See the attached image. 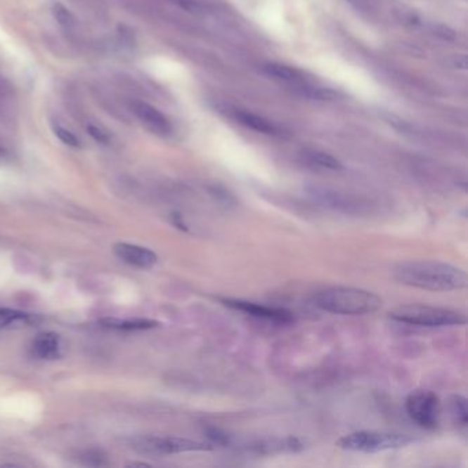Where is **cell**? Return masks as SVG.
Masks as SVG:
<instances>
[{
    "label": "cell",
    "instance_id": "cell-1",
    "mask_svg": "<svg viewBox=\"0 0 468 468\" xmlns=\"http://www.w3.org/2000/svg\"><path fill=\"white\" fill-rule=\"evenodd\" d=\"M394 279L405 286L429 292H455L467 287V273L450 264L416 260L398 264Z\"/></svg>",
    "mask_w": 468,
    "mask_h": 468
},
{
    "label": "cell",
    "instance_id": "cell-2",
    "mask_svg": "<svg viewBox=\"0 0 468 468\" xmlns=\"http://www.w3.org/2000/svg\"><path fill=\"white\" fill-rule=\"evenodd\" d=\"M313 305L324 312L334 315H365L381 309L382 299L377 294L354 289L335 286L328 287L313 295Z\"/></svg>",
    "mask_w": 468,
    "mask_h": 468
},
{
    "label": "cell",
    "instance_id": "cell-3",
    "mask_svg": "<svg viewBox=\"0 0 468 468\" xmlns=\"http://www.w3.org/2000/svg\"><path fill=\"white\" fill-rule=\"evenodd\" d=\"M389 318L394 322L417 327H449L462 325L467 322L466 316L457 311L419 304L401 305L390 311Z\"/></svg>",
    "mask_w": 468,
    "mask_h": 468
},
{
    "label": "cell",
    "instance_id": "cell-4",
    "mask_svg": "<svg viewBox=\"0 0 468 468\" xmlns=\"http://www.w3.org/2000/svg\"><path fill=\"white\" fill-rule=\"evenodd\" d=\"M413 442L410 436L383 431H356L338 439L337 445L341 449L363 453H377L390 449L404 448Z\"/></svg>",
    "mask_w": 468,
    "mask_h": 468
},
{
    "label": "cell",
    "instance_id": "cell-5",
    "mask_svg": "<svg viewBox=\"0 0 468 468\" xmlns=\"http://www.w3.org/2000/svg\"><path fill=\"white\" fill-rule=\"evenodd\" d=\"M405 408L410 419L420 427L434 430L439 424L441 401L431 390H415L407 397Z\"/></svg>",
    "mask_w": 468,
    "mask_h": 468
},
{
    "label": "cell",
    "instance_id": "cell-6",
    "mask_svg": "<svg viewBox=\"0 0 468 468\" xmlns=\"http://www.w3.org/2000/svg\"><path fill=\"white\" fill-rule=\"evenodd\" d=\"M134 448L136 450L145 453L155 455H172L183 452H197V450H209L212 445L202 443L191 439L177 438V437H142L134 441Z\"/></svg>",
    "mask_w": 468,
    "mask_h": 468
},
{
    "label": "cell",
    "instance_id": "cell-7",
    "mask_svg": "<svg viewBox=\"0 0 468 468\" xmlns=\"http://www.w3.org/2000/svg\"><path fill=\"white\" fill-rule=\"evenodd\" d=\"M221 302L235 311L243 312L246 315H250L257 319H264L268 322L273 323H290L293 322V313L285 308H275V306H266L263 304L245 301V299H236V298H224Z\"/></svg>",
    "mask_w": 468,
    "mask_h": 468
},
{
    "label": "cell",
    "instance_id": "cell-8",
    "mask_svg": "<svg viewBox=\"0 0 468 468\" xmlns=\"http://www.w3.org/2000/svg\"><path fill=\"white\" fill-rule=\"evenodd\" d=\"M113 252L124 263L129 264V265L141 268V269H148V268L154 266L158 261V257L152 250L143 247V246L126 243V242L116 243L113 247Z\"/></svg>",
    "mask_w": 468,
    "mask_h": 468
},
{
    "label": "cell",
    "instance_id": "cell-9",
    "mask_svg": "<svg viewBox=\"0 0 468 468\" xmlns=\"http://www.w3.org/2000/svg\"><path fill=\"white\" fill-rule=\"evenodd\" d=\"M134 112L148 129L158 135H169L172 131L169 119L165 117L158 109L145 102H136L134 105Z\"/></svg>",
    "mask_w": 468,
    "mask_h": 468
},
{
    "label": "cell",
    "instance_id": "cell-10",
    "mask_svg": "<svg viewBox=\"0 0 468 468\" xmlns=\"http://www.w3.org/2000/svg\"><path fill=\"white\" fill-rule=\"evenodd\" d=\"M32 354L40 360H54L59 357L60 341L56 332H40L32 342Z\"/></svg>",
    "mask_w": 468,
    "mask_h": 468
},
{
    "label": "cell",
    "instance_id": "cell-11",
    "mask_svg": "<svg viewBox=\"0 0 468 468\" xmlns=\"http://www.w3.org/2000/svg\"><path fill=\"white\" fill-rule=\"evenodd\" d=\"M305 448V443L295 437L286 438H272L260 441L250 446L252 450L263 455L269 453H280V452H299Z\"/></svg>",
    "mask_w": 468,
    "mask_h": 468
},
{
    "label": "cell",
    "instance_id": "cell-12",
    "mask_svg": "<svg viewBox=\"0 0 468 468\" xmlns=\"http://www.w3.org/2000/svg\"><path fill=\"white\" fill-rule=\"evenodd\" d=\"M233 117L240 122L242 125L253 129V131H257V132H261V134H266V135H273L278 132L276 126L269 122L268 119L265 118L260 117L257 115H253V113H249V112H245V110H234L233 112Z\"/></svg>",
    "mask_w": 468,
    "mask_h": 468
},
{
    "label": "cell",
    "instance_id": "cell-13",
    "mask_svg": "<svg viewBox=\"0 0 468 468\" xmlns=\"http://www.w3.org/2000/svg\"><path fill=\"white\" fill-rule=\"evenodd\" d=\"M264 73L275 80L289 83V84H301L302 83V76L299 72H297L293 67L276 63V62H268L263 65Z\"/></svg>",
    "mask_w": 468,
    "mask_h": 468
},
{
    "label": "cell",
    "instance_id": "cell-14",
    "mask_svg": "<svg viewBox=\"0 0 468 468\" xmlns=\"http://www.w3.org/2000/svg\"><path fill=\"white\" fill-rule=\"evenodd\" d=\"M100 324L106 328L119 330V331H143L158 325V323L148 319H102Z\"/></svg>",
    "mask_w": 468,
    "mask_h": 468
},
{
    "label": "cell",
    "instance_id": "cell-15",
    "mask_svg": "<svg viewBox=\"0 0 468 468\" xmlns=\"http://www.w3.org/2000/svg\"><path fill=\"white\" fill-rule=\"evenodd\" d=\"M305 160L312 164L316 165L323 169H328V171H339L342 169V164L338 158H335L334 155L324 152V151H318V150H311L305 152Z\"/></svg>",
    "mask_w": 468,
    "mask_h": 468
},
{
    "label": "cell",
    "instance_id": "cell-16",
    "mask_svg": "<svg viewBox=\"0 0 468 468\" xmlns=\"http://www.w3.org/2000/svg\"><path fill=\"white\" fill-rule=\"evenodd\" d=\"M449 408L453 419L460 424V426H467L468 410L467 400L463 396H452L449 400Z\"/></svg>",
    "mask_w": 468,
    "mask_h": 468
},
{
    "label": "cell",
    "instance_id": "cell-17",
    "mask_svg": "<svg viewBox=\"0 0 468 468\" xmlns=\"http://www.w3.org/2000/svg\"><path fill=\"white\" fill-rule=\"evenodd\" d=\"M53 15L58 21L59 25L63 28H73L76 25L74 15L62 4H54L53 6Z\"/></svg>",
    "mask_w": 468,
    "mask_h": 468
},
{
    "label": "cell",
    "instance_id": "cell-18",
    "mask_svg": "<svg viewBox=\"0 0 468 468\" xmlns=\"http://www.w3.org/2000/svg\"><path fill=\"white\" fill-rule=\"evenodd\" d=\"M28 318L27 313L10 309V308H0V328H4L13 323L25 320Z\"/></svg>",
    "mask_w": 468,
    "mask_h": 468
},
{
    "label": "cell",
    "instance_id": "cell-19",
    "mask_svg": "<svg viewBox=\"0 0 468 468\" xmlns=\"http://www.w3.org/2000/svg\"><path fill=\"white\" fill-rule=\"evenodd\" d=\"M54 134H56V136L58 138L59 141L62 143H65L66 146L74 147V148L80 147L79 138L73 132H70L69 129H66L63 126H54Z\"/></svg>",
    "mask_w": 468,
    "mask_h": 468
},
{
    "label": "cell",
    "instance_id": "cell-20",
    "mask_svg": "<svg viewBox=\"0 0 468 468\" xmlns=\"http://www.w3.org/2000/svg\"><path fill=\"white\" fill-rule=\"evenodd\" d=\"M88 134H89L96 142H99V143H103V145L109 143V136H108V134H105V132H103L102 129H99L98 126L89 125V126H88Z\"/></svg>",
    "mask_w": 468,
    "mask_h": 468
}]
</instances>
